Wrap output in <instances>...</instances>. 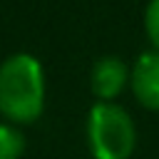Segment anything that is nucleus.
<instances>
[{
  "instance_id": "1",
  "label": "nucleus",
  "mask_w": 159,
  "mask_h": 159,
  "mask_svg": "<svg viewBox=\"0 0 159 159\" xmlns=\"http://www.w3.org/2000/svg\"><path fill=\"white\" fill-rule=\"evenodd\" d=\"M45 107V70L30 52H12L0 62V114L35 122Z\"/></svg>"
},
{
  "instance_id": "2",
  "label": "nucleus",
  "mask_w": 159,
  "mask_h": 159,
  "mask_svg": "<svg viewBox=\"0 0 159 159\" xmlns=\"http://www.w3.org/2000/svg\"><path fill=\"white\" fill-rule=\"evenodd\" d=\"M137 129L129 112L114 102H97L87 114V144L94 159H129Z\"/></svg>"
},
{
  "instance_id": "3",
  "label": "nucleus",
  "mask_w": 159,
  "mask_h": 159,
  "mask_svg": "<svg viewBox=\"0 0 159 159\" xmlns=\"http://www.w3.org/2000/svg\"><path fill=\"white\" fill-rule=\"evenodd\" d=\"M129 82V67L117 55L97 57L89 70V87L99 102H112Z\"/></svg>"
},
{
  "instance_id": "4",
  "label": "nucleus",
  "mask_w": 159,
  "mask_h": 159,
  "mask_svg": "<svg viewBox=\"0 0 159 159\" xmlns=\"http://www.w3.org/2000/svg\"><path fill=\"white\" fill-rule=\"evenodd\" d=\"M129 84L134 97L147 109H159V52L157 50H147L134 60L129 70Z\"/></svg>"
},
{
  "instance_id": "5",
  "label": "nucleus",
  "mask_w": 159,
  "mask_h": 159,
  "mask_svg": "<svg viewBox=\"0 0 159 159\" xmlns=\"http://www.w3.org/2000/svg\"><path fill=\"white\" fill-rule=\"evenodd\" d=\"M22 152L25 134L10 122H0V159H20Z\"/></svg>"
},
{
  "instance_id": "6",
  "label": "nucleus",
  "mask_w": 159,
  "mask_h": 159,
  "mask_svg": "<svg viewBox=\"0 0 159 159\" xmlns=\"http://www.w3.org/2000/svg\"><path fill=\"white\" fill-rule=\"evenodd\" d=\"M144 30H147V37L152 40L154 50L159 52V0H149V5L144 10Z\"/></svg>"
}]
</instances>
